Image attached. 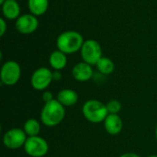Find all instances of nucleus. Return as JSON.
Instances as JSON below:
<instances>
[{
    "label": "nucleus",
    "instance_id": "nucleus-20",
    "mask_svg": "<svg viewBox=\"0 0 157 157\" xmlns=\"http://www.w3.org/2000/svg\"><path fill=\"white\" fill-rule=\"evenodd\" d=\"M52 99H54V98H53V95H52V92H50V91H44V92L42 93V100H43L45 103L50 102V101H52Z\"/></svg>",
    "mask_w": 157,
    "mask_h": 157
},
{
    "label": "nucleus",
    "instance_id": "nucleus-11",
    "mask_svg": "<svg viewBox=\"0 0 157 157\" xmlns=\"http://www.w3.org/2000/svg\"><path fill=\"white\" fill-rule=\"evenodd\" d=\"M104 128L109 134L118 135L123 128L121 118L118 114H109L104 121Z\"/></svg>",
    "mask_w": 157,
    "mask_h": 157
},
{
    "label": "nucleus",
    "instance_id": "nucleus-21",
    "mask_svg": "<svg viewBox=\"0 0 157 157\" xmlns=\"http://www.w3.org/2000/svg\"><path fill=\"white\" fill-rule=\"evenodd\" d=\"M52 78L55 81L61 80L62 79V74L60 73V71H53L52 72Z\"/></svg>",
    "mask_w": 157,
    "mask_h": 157
},
{
    "label": "nucleus",
    "instance_id": "nucleus-8",
    "mask_svg": "<svg viewBox=\"0 0 157 157\" xmlns=\"http://www.w3.org/2000/svg\"><path fill=\"white\" fill-rule=\"evenodd\" d=\"M52 81V72L47 67H40L36 69L30 78L31 86L38 91H45Z\"/></svg>",
    "mask_w": 157,
    "mask_h": 157
},
{
    "label": "nucleus",
    "instance_id": "nucleus-12",
    "mask_svg": "<svg viewBox=\"0 0 157 157\" xmlns=\"http://www.w3.org/2000/svg\"><path fill=\"white\" fill-rule=\"evenodd\" d=\"M1 6L2 13L6 19L14 20L20 16V6L17 0H6Z\"/></svg>",
    "mask_w": 157,
    "mask_h": 157
},
{
    "label": "nucleus",
    "instance_id": "nucleus-7",
    "mask_svg": "<svg viewBox=\"0 0 157 157\" xmlns=\"http://www.w3.org/2000/svg\"><path fill=\"white\" fill-rule=\"evenodd\" d=\"M27 139L28 135L23 129L12 128L5 132L3 136V144L7 149L17 150L24 147Z\"/></svg>",
    "mask_w": 157,
    "mask_h": 157
},
{
    "label": "nucleus",
    "instance_id": "nucleus-15",
    "mask_svg": "<svg viewBox=\"0 0 157 157\" xmlns=\"http://www.w3.org/2000/svg\"><path fill=\"white\" fill-rule=\"evenodd\" d=\"M28 7L30 14L40 17L46 13L49 7V0H28Z\"/></svg>",
    "mask_w": 157,
    "mask_h": 157
},
{
    "label": "nucleus",
    "instance_id": "nucleus-9",
    "mask_svg": "<svg viewBox=\"0 0 157 157\" xmlns=\"http://www.w3.org/2000/svg\"><path fill=\"white\" fill-rule=\"evenodd\" d=\"M38 17L32 14H23L16 19V29L21 34H31L35 32L38 29Z\"/></svg>",
    "mask_w": 157,
    "mask_h": 157
},
{
    "label": "nucleus",
    "instance_id": "nucleus-19",
    "mask_svg": "<svg viewBox=\"0 0 157 157\" xmlns=\"http://www.w3.org/2000/svg\"><path fill=\"white\" fill-rule=\"evenodd\" d=\"M7 29V25L6 22V18L5 17H1L0 18V36L3 37L6 33Z\"/></svg>",
    "mask_w": 157,
    "mask_h": 157
},
{
    "label": "nucleus",
    "instance_id": "nucleus-5",
    "mask_svg": "<svg viewBox=\"0 0 157 157\" xmlns=\"http://www.w3.org/2000/svg\"><path fill=\"white\" fill-rule=\"evenodd\" d=\"M21 76V68L20 65L15 61L6 62L0 71V79L1 83L6 86H15L20 79Z\"/></svg>",
    "mask_w": 157,
    "mask_h": 157
},
{
    "label": "nucleus",
    "instance_id": "nucleus-23",
    "mask_svg": "<svg viewBox=\"0 0 157 157\" xmlns=\"http://www.w3.org/2000/svg\"><path fill=\"white\" fill-rule=\"evenodd\" d=\"M155 138H156V141H157V126H156V128H155Z\"/></svg>",
    "mask_w": 157,
    "mask_h": 157
},
{
    "label": "nucleus",
    "instance_id": "nucleus-17",
    "mask_svg": "<svg viewBox=\"0 0 157 157\" xmlns=\"http://www.w3.org/2000/svg\"><path fill=\"white\" fill-rule=\"evenodd\" d=\"M23 130L28 135V137L38 136L40 132V124L36 119H29L25 121Z\"/></svg>",
    "mask_w": 157,
    "mask_h": 157
},
{
    "label": "nucleus",
    "instance_id": "nucleus-2",
    "mask_svg": "<svg viewBox=\"0 0 157 157\" xmlns=\"http://www.w3.org/2000/svg\"><path fill=\"white\" fill-rule=\"evenodd\" d=\"M85 40L81 33L75 30H67L61 33L56 40L57 49L65 54L75 53L81 51Z\"/></svg>",
    "mask_w": 157,
    "mask_h": 157
},
{
    "label": "nucleus",
    "instance_id": "nucleus-13",
    "mask_svg": "<svg viewBox=\"0 0 157 157\" xmlns=\"http://www.w3.org/2000/svg\"><path fill=\"white\" fill-rule=\"evenodd\" d=\"M56 99L65 108L66 107H73L78 101V95L77 93L71 88H65L59 91L57 94Z\"/></svg>",
    "mask_w": 157,
    "mask_h": 157
},
{
    "label": "nucleus",
    "instance_id": "nucleus-25",
    "mask_svg": "<svg viewBox=\"0 0 157 157\" xmlns=\"http://www.w3.org/2000/svg\"><path fill=\"white\" fill-rule=\"evenodd\" d=\"M148 157H157V155H150V156Z\"/></svg>",
    "mask_w": 157,
    "mask_h": 157
},
{
    "label": "nucleus",
    "instance_id": "nucleus-1",
    "mask_svg": "<svg viewBox=\"0 0 157 157\" xmlns=\"http://www.w3.org/2000/svg\"><path fill=\"white\" fill-rule=\"evenodd\" d=\"M65 117V107L56 98L44 104L40 111V121L46 127L59 125Z\"/></svg>",
    "mask_w": 157,
    "mask_h": 157
},
{
    "label": "nucleus",
    "instance_id": "nucleus-10",
    "mask_svg": "<svg viewBox=\"0 0 157 157\" xmlns=\"http://www.w3.org/2000/svg\"><path fill=\"white\" fill-rule=\"evenodd\" d=\"M93 75L94 71L92 65L85 62L76 63L72 69V75L78 82H86L93 77Z\"/></svg>",
    "mask_w": 157,
    "mask_h": 157
},
{
    "label": "nucleus",
    "instance_id": "nucleus-3",
    "mask_svg": "<svg viewBox=\"0 0 157 157\" xmlns=\"http://www.w3.org/2000/svg\"><path fill=\"white\" fill-rule=\"evenodd\" d=\"M82 113L86 121L94 124L104 122L109 115L106 104L97 99L86 101L82 108Z\"/></svg>",
    "mask_w": 157,
    "mask_h": 157
},
{
    "label": "nucleus",
    "instance_id": "nucleus-14",
    "mask_svg": "<svg viewBox=\"0 0 157 157\" xmlns=\"http://www.w3.org/2000/svg\"><path fill=\"white\" fill-rule=\"evenodd\" d=\"M67 54L64 52L56 50L53 51L49 56V64L54 71L63 70L67 64Z\"/></svg>",
    "mask_w": 157,
    "mask_h": 157
},
{
    "label": "nucleus",
    "instance_id": "nucleus-4",
    "mask_svg": "<svg viewBox=\"0 0 157 157\" xmlns=\"http://www.w3.org/2000/svg\"><path fill=\"white\" fill-rule=\"evenodd\" d=\"M80 52L83 62L90 65H96L98 62L103 57L102 48L100 44L95 40H85Z\"/></svg>",
    "mask_w": 157,
    "mask_h": 157
},
{
    "label": "nucleus",
    "instance_id": "nucleus-16",
    "mask_svg": "<svg viewBox=\"0 0 157 157\" xmlns=\"http://www.w3.org/2000/svg\"><path fill=\"white\" fill-rule=\"evenodd\" d=\"M98 72L104 75H109L110 74H112L114 72L115 69V64L113 63V61L108 57H102L98 63L96 64Z\"/></svg>",
    "mask_w": 157,
    "mask_h": 157
},
{
    "label": "nucleus",
    "instance_id": "nucleus-6",
    "mask_svg": "<svg viewBox=\"0 0 157 157\" xmlns=\"http://www.w3.org/2000/svg\"><path fill=\"white\" fill-rule=\"evenodd\" d=\"M24 150L29 156L43 157L49 151V144L45 139L39 135L28 137L24 145Z\"/></svg>",
    "mask_w": 157,
    "mask_h": 157
},
{
    "label": "nucleus",
    "instance_id": "nucleus-24",
    "mask_svg": "<svg viewBox=\"0 0 157 157\" xmlns=\"http://www.w3.org/2000/svg\"><path fill=\"white\" fill-rule=\"evenodd\" d=\"M5 1H6V0H0V4L2 5V4H3V3L5 2Z\"/></svg>",
    "mask_w": 157,
    "mask_h": 157
},
{
    "label": "nucleus",
    "instance_id": "nucleus-18",
    "mask_svg": "<svg viewBox=\"0 0 157 157\" xmlns=\"http://www.w3.org/2000/svg\"><path fill=\"white\" fill-rule=\"evenodd\" d=\"M106 106L109 114H118L121 110V103L117 99H112L109 101Z\"/></svg>",
    "mask_w": 157,
    "mask_h": 157
},
{
    "label": "nucleus",
    "instance_id": "nucleus-22",
    "mask_svg": "<svg viewBox=\"0 0 157 157\" xmlns=\"http://www.w3.org/2000/svg\"><path fill=\"white\" fill-rule=\"evenodd\" d=\"M120 157H141L140 155H138L137 154L134 153H125L123 155H121Z\"/></svg>",
    "mask_w": 157,
    "mask_h": 157
}]
</instances>
